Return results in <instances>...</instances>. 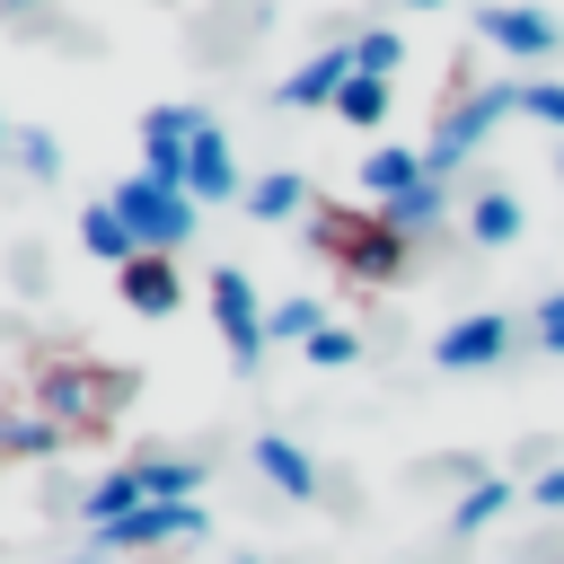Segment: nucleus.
<instances>
[{
  "instance_id": "1",
  "label": "nucleus",
  "mask_w": 564,
  "mask_h": 564,
  "mask_svg": "<svg viewBox=\"0 0 564 564\" xmlns=\"http://www.w3.org/2000/svg\"><path fill=\"white\" fill-rule=\"evenodd\" d=\"M123 220H132V238H141V256H176L194 229H203V212H194V194H176V185H159V176H123L115 194H106Z\"/></svg>"
},
{
  "instance_id": "2",
  "label": "nucleus",
  "mask_w": 564,
  "mask_h": 564,
  "mask_svg": "<svg viewBox=\"0 0 564 564\" xmlns=\"http://www.w3.org/2000/svg\"><path fill=\"white\" fill-rule=\"evenodd\" d=\"M502 115H520L511 79H494V88H467V97H458V106L432 123V141H423V176H449L458 159H476V141H485Z\"/></svg>"
},
{
  "instance_id": "3",
  "label": "nucleus",
  "mask_w": 564,
  "mask_h": 564,
  "mask_svg": "<svg viewBox=\"0 0 564 564\" xmlns=\"http://www.w3.org/2000/svg\"><path fill=\"white\" fill-rule=\"evenodd\" d=\"M264 317H273V308L256 300V282H247L238 264H212V326H220V344H229V361H238V370H256V361H264V344H273V335H264Z\"/></svg>"
},
{
  "instance_id": "4",
  "label": "nucleus",
  "mask_w": 564,
  "mask_h": 564,
  "mask_svg": "<svg viewBox=\"0 0 564 564\" xmlns=\"http://www.w3.org/2000/svg\"><path fill=\"white\" fill-rule=\"evenodd\" d=\"M476 35H485L494 53H511V62H546V53L564 44V26H555L546 9H520V0H485V9H476Z\"/></svg>"
},
{
  "instance_id": "5",
  "label": "nucleus",
  "mask_w": 564,
  "mask_h": 564,
  "mask_svg": "<svg viewBox=\"0 0 564 564\" xmlns=\"http://www.w3.org/2000/svg\"><path fill=\"white\" fill-rule=\"evenodd\" d=\"M326 247H335L361 282H397V273H405V238H397L379 212H352V229H344V220H326Z\"/></svg>"
},
{
  "instance_id": "6",
  "label": "nucleus",
  "mask_w": 564,
  "mask_h": 564,
  "mask_svg": "<svg viewBox=\"0 0 564 564\" xmlns=\"http://www.w3.org/2000/svg\"><path fill=\"white\" fill-rule=\"evenodd\" d=\"M194 132H203L194 106H150V115H141V176H159V185L185 194V150H194Z\"/></svg>"
},
{
  "instance_id": "7",
  "label": "nucleus",
  "mask_w": 564,
  "mask_h": 564,
  "mask_svg": "<svg viewBox=\"0 0 564 564\" xmlns=\"http://www.w3.org/2000/svg\"><path fill=\"white\" fill-rule=\"evenodd\" d=\"M44 397H53V423L62 432H88L123 405V379L115 370H44Z\"/></svg>"
},
{
  "instance_id": "8",
  "label": "nucleus",
  "mask_w": 564,
  "mask_h": 564,
  "mask_svg": "<svg viewBox=\"0 0 564 564\" xmlns=\"http://www.w3.org/2000/svg\"><path fill=\"white\" fill-rule=\"evenodd\" d=\"M511 352V317H494V308H467V317H449L441 335H432V361L441 370H485V361H502Z\"/></svg>"
},
{
  "instance_id": "9",
  "label": "nucleus",
  "mask_w": 564,
  "mask_h": 564,
  "mask_svg": "<svg viewBox=\"0 0 564 564\" xmlns=\"http://www.w3.org/2000/svg\"><path fill=\"white\" fill-rule=\"evenodd\" d=\"M185 194L194 203H247V176H238V159H229V132L203 115V132H194V150H185Z\"/></svg>"
},
{
  "instance_id": "10",
  "label": "nucleus",
  "mask_w": 564,
  "mask_h": 564,
  "mask_svg": "<svg viewBox=\"0 0 564 564\" xmlns=\"http://www.w3.org/2000/svg\"><path fill=\"white\" fill-rule=\"evenodd\" d=\"M176 538H203V502H141L132 520H115V529H97V546H176Z\"/></svg>"
},
{
  "instance_id": "11",
  "label": "nucleus",
  "mask_w": 564,
  "mask_h": 564,
  "mask_svg": "<svg viewBox=\"0 0 564 564\" xmlns=\"http://www.w3.org/2000/svg\"><path fill=\"white\" fill-rule=\"evenodd\" d=\"M352 70H361L352 44H326V53H308V62L282 79V106H335V97L352 88Z\"/></svg>"
},
{
  "instance_id": "12",
  "label": "nucleus",
  "mask_w": 564,
  "mask_h": 564,
  "mask_svg": "<svg viewBox=\"0 0 564 564\" xmlns=\"http://www.w3.org/2000/svg\"><path fill=\"white\" fill-rule=\"evenodd\" d=\"M115 291H123V308H141V317H167V308L185 300V273H176L167 256H132V264L115 273Z\"/></svg>"
},
{
  "instance_id": "13",
  "label": "nucleus",
  "mask_w": 564,
  "mask_h": 564,
  "mask_svg": "<svg viewBox=\"0 0 564 564\" xmlns=\"http://www.w3.org/2000/svg\"><path fill=\"white\" fill-rule=\"evenodd\" d=\"M256 476H264L282 502H308V494H317V458H308L300 441H282V432H256Z\"/></svg>"
},
{
  "instance_id": "14",
  "label": "nucleus",
  "mask_w": 564,
  "mask_h": 564,
  "mask_svg": "<svg viewBox=\"0 0 564 564\" xmlns=\"http://www.w3.org/2000/svg\"><path fill=\"white\" fill-rule=\"evenodd\" d=\"M423 185V150L414 141H379L370 159H361V194L370 203H397V194H414Z\"/></svg>"
},
{
  "instance_id": "15",
  "label": "nucleus",
  "mask_w": 564,
  "mask_h": 564,
  "mask_svg": "<svg viewBox=\"0 0 564 564\" xmlns=\"http://www.w3.org/2000/svg\"><path fill=\"white\" fill-rule=\"evenodd\" d=\"M79 247H88V256H106L115 273L141 256V238H132V220H123L115 203H88V212H79Z\"/></svg>"
},
{
  "instance_id": "16",
  "label": "nucleus",
  "mask_w": 564,
  "mask_h": 564,
  "mask_svg": "<svg viewBox=\"0 0 564 564\" xmlns=\"http://www.w3.org/2000/svg\"><path fill=\"white\" fill-rule=\"evenodd\" d=\"M441 212H449V203H441V176H423L414 194H397V203H379V220H388V229H397L405 247H414V238H432V229H441Z\"/></svg>"
},
{
  "instance_id": "17",
  "label": "nucleus",
  "mask_w": 564,
  "mask_h": 564,
  "mask_svg": "<svg viewBox=\"0 0 564 564\" xmlns=\"http://www.w3.org/2000/svg\"><path fill=\"white\" fill-rule=\"evenodd\" d=\"M520 220H529V212H520V194H502V185H485V194L467 203V238H476V247H511Z\"/></svg>"
},
{
  "instance_id": "18",
  "label": "nucleus",
  "mask_w": 564,
  "mask_h": 564,
  "mask_svg": "<svg viewBox=\"0 0 564 564\" xmlns=\"http://www.w3.org/2000/svg\"><path fill=\"white\" fill-rule=\"evenodd\" d=\"M132 476H141L150 502H194V494H203V467H194V458H167V449L132 458Z\"/></svg>"
},
{
  "instance_id": "19",
  "label": "nucleus",
  "mask_w": 564,
  "mask_h": 564,
  "mask_svg": "<svg viewBox=\"0 0 564 564\" xmlns=\"http://www.w3.org/2000/svg\"><path fill=\"white\" fill-rule=\"evenodd\" d=\"M511 502H520V485H502V476H476V485L449 502V529H458V538H476V529H494Z\"/></svg>"
},
{
  "instance_id": "20",
  "label": "nucleus",
  "mask_w": 564,
  "mask_h": 564,
  "mask_svg": "<svg viewBox=\"0 0 564 564\" xmlns=\"http://www.w3.org/2000/svg\"><path fill=\"white\" fill-rule=\"evenodd\" d=\"M291 212H308V185H300L291 167H273V176H247V220H291Z\"/></svg>"
},
{
  "instance_id": "21",
  "label": "nucleus",
  "mask_w": 564,
  "mask_h": 564,
  "mask_svg": "<svg viewBox=\"0 0 564 564\" xmlns=\"http://www.w3.org/2000/svg\"><path fill=\"white\" fill-rule=\"evenodd\" d=\"M326 326H335V317H326L317 300H273V317H264V335H273V344H317Z\"/></svg>"
},
{
  "instance_id": "22",
  "label": "nucleus",
  "mask_w": 564,
  "mask_h": 564,
  "mask_svg": "<svg viewBox=\"0 0 564 564\" xmlns=\"http://www.w3.org/2000/svg\"><path fill=\"white\" fill-rule=\"evenodd\" d=\"M335 115H344V123H361V132H370V123H388V79H370V70H352V88L335 97Z\"/></svg>"
},
{
  "instance_id": "23",
  "label": "nucleus",
  "mask_w": 564,
  "mask_h": 564,
  "mask_svg": "<svg viewBox=\"0 0 564 564\" xmlns=\"http://www.w3.org/2000/svg\"><path fill=\"white\" fill-rule=\"evenodd\" d=\"M352 62H361L370 79H388V70L405 62V35H397V26H361V35H352Z\"/></svg>"
},
{
  "instance_id": "24",
  "label": "nucleus",
  "mask_w": 564,
  "mask_h": 564,
  "mask_svg": "<svg viewBox=\"0 0 564 564\" xmlns=\"http://www.w3.org/2000/svg\"><path fill=\"white\" fill-rule=\"evenodd\" d=\"M511 97H520V115H538V123L564 132V79H511Z\"/></svg>"
},
{
  "instance_id": "25",
  "label": "nucleus",
  "mask_w": 564,
  "mask_h": 564,
  "mask_svg": "<svg viewBox=\"0 0 564 564\" xmlns=\"http://www.w3.org/2000/svg\"><path fill=\"white\" fill-rule=\"evenodd\" d=\"M9 150H18V167H26V176H62V141H53V132H18Z\"/></svg>"
},
{
  "instance_id": "26",
  "label": "nucleus",
  "mask_w": 564,
  "mask_h": 564,
  "mask_svg": "<svg viewBox=\"0 0 564 564\" xmlns=\"http://www.w3.org/2000/svg\"><path fill=\"white\" fill-rule=\"evenodd\" d=\"M352 352H361V335H352V326H326V335L308 344V361H317V370H344Z\"/></svg>"
},
{
  "instance_id": "27",
  "label": "nucleus",
  "mask_w": 564,
  "mask_h": 564,
  "mask_svg": "<svg viewBox=\"0 0 564 564\" xmlns=\"http://www.w3.org/2000/svg\"><path fill=\"white\" fill-rule=\"evenodd\" d=\"M529 326H538V344H546V335H564V291H546V300H538V317H529Z\"/></svg>"
},
{
  "instance_id": "28",
  "label": "nucleus",
  "mask_w": 564,
  "mask_h": 564,
  "mask_svg": "<svg viewBox=\"0 0 564 564\" xmlns=\"http://www.w3.org/2000/svg\"><path fill=\"white\" fill-rule=\"evenodd\" d=\"M529 502H546V511H564V467H546V476L529 485Z\"/></svg>"
},
{
  "instance_id": "29",
  "label": "nucleus",
  "mask_w": 564,
  "mask_h": 564,
  "mask_svg": "<svg viewBox=\"0 0 564 564\" xmlns=\"http://www.w3.org/2000/svg\"><path fill=\"white\" fill-rule=\"evenodd\" d=\"M0 9H9V18H35V9H44V0H0Z\"/></svg>"
},
{
  "instance_id": "30",
  "label": "nucleus",
  "mask_w": 564,
  "mask_h": 564,
  "mask_svg": "<svg viewBox=\"0 0 564 564\" xmlns=\"http://www.w3.org/2000/svg\"><path fill=\"white\" fill-rule=\"evenodd\" d=\"M405 9H441V0H405Z\"/></svg>"
},
{
  "instance_id": "31",
  "label": "nucleus",
  "mask_w": 564,
  "mask_h": 564,
  "mask_svg": "<svg viewBox=\"0 0 564 564\" xmlns=\"http://www.w3.org/2000/svg\"><path fill=\"white\" fill-rule=\"evenodd\" d=\"M546 352H564V335H546Z\"/></svg>"
},
{
  "instance_id": "32",
  "label": "nucleus",
  "mask_w": 564,
  "mask_h": 564,
  "mask_svg": "<svg viewBox=\"0 0 564 564\" xmlns=\"http://www.w3.org/2000/svg\"><path fill=\"white\" fill-rule=\"evenodd\" d=\"M555 176H564V141H555Z\"/></svg>"
},
{
  "instance_id": "33",
  "label": "nucleus",
  "mask_w": 564,
  "mask_h": 564,
  "mask_svg": "<svg viewBox=\"0 0 564 564\" xmlns=\"http://www.w3.org/2000/svg\"><path fill=\"white\" fill-rule=\"evenodd\" d=\"M0 141H18V132H9V123H0Z\"/></svg>"
},
{
  "instance_id": "34",
  "label": "nucleus",
  "mask_w": 564,
  "mask_h": 564,
  "mask_svg": "<svg viewBox=\"0 0 564 564\" xmlns=\"http://www.w3.org/2000/svg\"><path fill=\"white\" fill-rule=\"evenodd\" d=\"M229 564H256V555H229Z\"/></svg>"
},
{
  "instance_id": "35",
  "label": "nucleus",
  "mask_w": 564,
  "mask_h": 564,
  "mask_svg": "<svg viewBox=\"0 0 564 564\" xmlns=\"http://www.w3.org/2000/svg\"><path fill=\"white\" fill-rule=\"evenodd\" d=\"M79 564H88V555H79Z\"/></svg>"
}]
</instances>
